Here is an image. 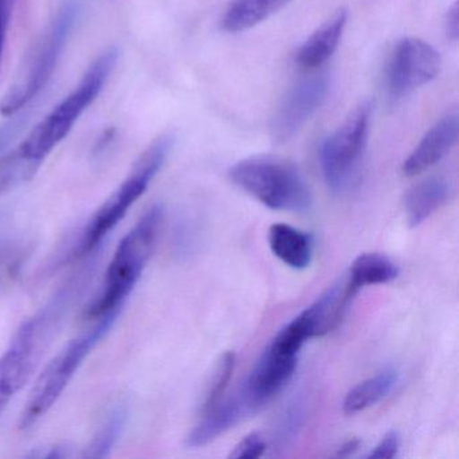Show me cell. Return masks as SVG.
<instances>
[{"instance_id":"1","label":"cell","mask_w":459,"mask_h":459,"mask_svg":"<svg viewBox=\"0 0 459 459\" xmlns=\"http://www.w3.org/2000/svg\"><path fill=\"white\" fill-rule=\"evenodd\" d=\"M119 52L101 53L76 88L56 106L9 157L0 160V195L31 178L48 155L66 138L80 117L103 92L117 65Z\"/></svg>"},{"instance_id":"28","label":"cell","mask_w":459,"mask_h":459,"mask_svg":"<svg viewBox=\"0 0 459 459\" xmlns=\"http://www.w3.org/2000/svg\"><path fill=\"white\" fill-rule=\"evenodd\" d=\"M446 33H447L448 39L456 41L459 37V4L458 2L453 4L448 9L447 14H446L445 21Z\"/></svg>"},{"instance_id":"23","label":"cell","mask_w":459,"mask_h":459,"mask_svg":"<svg viewBox=\"0 0 459 459\" xmlns=\"http://www.w3.org/2000/svg\"><path fill=\"white\" fill-rule=\"evenodd\" d=\"M306 419V404L303 400L297 399L286 408L283 415L279 419L278 427L275 429V442L279 446H286L295 439L302 429Z\"/></svg>"},{"instance_id":"24","label":"cell","mask_w":459,"mask_h":459,"mask_svg":"<svg viewBox=\"0 0 459 459\" xmlns=\"http://www.w3.org/2000/svg\"><path fill=\"white\" fill-rule=\"evenodd\" d=\"M267 450V442L264 437L259 432H252L240 440L238 445L233 447L230 458L233 459H256L264 455Z\"/></svg>"},{"instance_id":"13","label":"cell","mask_w":459,"mask_h":459,"mask_svg":"<svg viewBox=\"0 0 459 459\" xmlns=\"http://www.w3.org/2000/svg\"><path fill=\"white\" fill-rule=\"evenodd\" d=\"M356 292L349 286L348 279L337 281L326 290L313 305L299 314L308 337H324L342 321L343 314Z\"/></svg>"},{"instance_id":"5","label":"cell","mask_w":459,"mask_h":459,"mask_svg":"<svg viewBox=\"0 0 459 459\" xmlns=\"http://www.w3.org/2000/svg\"><path fill=\"white\" fill-rule=\"evenodd\" d=\"M230 181L273 211L305 212L311 195L299 169L291 160L256 155L230 169Z\"/></svg>"},{"instance_id":"2","label":"cell","mask_w":459,"mask_h":459,"mask_svg":"<svg viewBox=\"0 0 459 459\" xmlns=\"http://www.w3.org/2000/svg\"><path fill=\"white\" fill-rule=\"evenodd\" d=\"M80 283L58 290L15 332L0 356V415L30 380L74 302Z\"/></svg>"},{"instance_id":"15","label":"cell","mask_w":459,"mask_h":459,"mask_svg":"<svg viewBox=\"0 0 459 459\" xmlns=\"http://www.w3.org/2000/svg\"><path fill=\"white\" fill-rule=\"evenodd\" d=\"M348 13L341 9L325 21L298 49L295 61L305 69H316L324 65L337 50L345 30Z\"/></svg>"},{"instance_id":"4","label":"cell","mask_w":459,"mask_h":459,"mask_svg":"<svg viewBox=\"0 0 459 459\" xmlns=\"http://www.w3.org/2000/svg\"><path fill=\"white\" fill-rule=\"evenodd\" d=\"M173 136L160 135L155 139L143 154L134 163L125 181L104 201L103 205L95 212L80 236L74 256L84 257L95 251L107 236L125 219L134 204L147 192L150 184L154 181L160 169L165 165L171 147Z\"/></svg>"},{"instance_id":"6","label":"cell","mask_w":459,"mask_h":459,"mask_svg":"<svg viewBox=\"0 0 459 459\" xmlns=\"http://www.w3.org/2000/svg\"><path fill=\"white\" fill-rule=\"evenodd\" d=\"M117 316L119 314H108L96 318L91 329L69 341L50 359L29 394L20 416V429L28 431L33 429L52 410L93 349L111 332Z\"/></svg>"},{"instance_id":"7","label":"cell","mask_w":459,"mask_h":459,"mask_svg":"<svg viewBox=\"0 0 459 459\" xmlns=\"http://www.w3.org/2000/svg\"><path fill=\"white\" fill-rule=\"evenodd\" d=\"M79 13L77 0H66L58 9L25 72L0 100V114L15 117L44 91L71 39Z\"/></svg>"},{"instance_id":"25","label":"cell","mask_w":459,"mask_h":459,"mask_svg":"<svg viewBox=\"0 0 459 459\" xmlns=\"http://www.w3.org/2000/svg\"><path fill=\"white\" fill-rule=\"evenodd\" d=\"M400 447V437L396 431H389L381 437L378 445L370 451L368 458L392 459L397 455Z\"/></svg>"},{"instance_id":"11","label":"cell","mask_w":459,"mask_h":459,"mask_svg":"<svg viewBox=\"0 0 459 459\" xmlns=\"http://www.w3.org/2000/svg\"><path fill=\"white\" fill-rule=\"evenodd\" d=\"M298 365V354L271 345L241 385L240 392L255 412L270 403L287 385Z\"/></svg>"},{"instance_id":"10","label":"cell","mask_w":459,"mask_h":459,"mask_svg":"<svg viewBox=\"0 0 459 459\" xmlns=\"http://www.w3.org/2000/svg\"><path fill=\"white\" fill-rule=\"evenodd\" d=\"M327 93L329 79L326 74H314L297 82L279 104L271 119L273 138L276 142H286L297 135L321 108Z\"/></svg>"},{"instance_id":"9","label":"cell","mask_w":459,"mask_h":459,"mask_svg":"<svg viewBox=\"0 0 459 459\" xmlns=\"http://www.w3.org/2000/svg\"><path fill=\"white\" fill-rule=\"evenodd\" d=\"M442 68L439 53L423 39H404L396 45L388 68L386 91L392 100L407 98L437 79Z\"/></svg>"},{"instance_id":"27","label":"cell","mask_w":459,"mask_h":459,"mask_svg":"<svg viewBox=\"0 0 459 459\" xmlns=\"http://www.w3.org/2000/svg\"><path fill=\"white\" fill-rule=\"evenodd\" d=\"M13 0H0V63L4 58V44H6L7 30L12 18Z\"/></svg>"},{"instance_id":"21","label":"cell","mask_w":459,"mask_h":459,"mask_svg":"<svg viewBox=\"0 0 459 459\" xmlns=\"http://www.w3.org/2000/svg\"><path fill=\"white\" fill-rule=\"evenodd\" d=\"M128 412L123 405L115 407L101 421L96 434L91 439L90 445L85 448L84 456L87 458H106L111 454L112 448L119 442L126 424H127Z\"/></svg>"},{"instance_id":"18","label":"cell","mask_w":459,"mask_h":459,"mask_svg":"<svg viewBox=\"0 0 459 459\" xmlns=\"http://www.w3.org/2000/svg\"><path fill=\"white\" fill-rule=\"evenodd\" d=\"M291 0H232L225 10L221 28L228 33H241L267 21Z\"/></svg>"},{"instance_id":"26","label":"cell","mask_w":459,"mask_h":459,"mask_svg":"<svg viewBox=\"0 0 459 459\" xmlns=\"http://www.w3.org/2000/svg\"><path fill=\"white\" fill-rule=\"evenodd\" d=\"M26 117H18L6 125L0 126V160L4 157V152L13 141L17 138L18 134L25 126Z\"/></svg>"},{"instance_id":"19","label":"cell","mask_w":459,"mask_h":459,"mask_svg":"<svg viewBox=\"0 0 459 459\" xmlns=\"http://www.w3.org/2000/svg\"><path fill=\"white\" fill-rule=\"evenodd\" d=\"M399 275L396 264L381 254H362L351 263L348 273V283L354 292L367 286L385 284Z\"/></svg>"},{"instance_id":"12","label":"cell","mask_w":459,"mask_h":459,"mask_svg":"<svg viewBox=\"0 0 459 459\" xmlns=\"http://www.w3.org/2000/svg\"><path fill=\"white\" fill-rule=\"evenodd\" d=\"M459 117L447 115L435 123L403 163V174L416 177L439 163L458 141Z\"/></svg>"},{"instance_id":"20","label":"cell","mask_w":459,"mask_h":459,"mask_svg":"<svg viewBox=\"0 0 459 459\" xmlns=\"http://www.w3.org/2000/svg\"><path fill=\"white\" fill-rule=\"evenodd\" d=\"M397 380H399L397 373L388 369L362 381L346 394L343 400V412L345 415H356L377 404L380 400L391 394L392 389L396 386Z\"/></svg>"},{"instance_id":"17","label":"cell","mask_w":459,"mask_h":459,"mask_svg":"<svg viewBox=\"0 0 459 459\" xmlns=\"http://www.w3.org/2000/svg\"><path fill=\"white\" fill-rule=\"evenodd\" d=\"M450 195V185L442 178L424 179L411 187L404 203L410 227L415 228L423 224V221L447 203Z\"/></svg>"},{"instance_id":"8","label":"cell","mask_w":459,"mask_h":459,"mask_svg":"<svg viewBox=\"0 0 459 459\" xmlns=\"http://www.w3.org/2000/svg\"><path fill=\"white\" fill-rule=\"evenodd\" d=\"M372 106H357L342 125L325 139L319 152L322 174L329 189L343 193L359 179L369 136Z\"/></svg>"},{"instance_id":"3","label":"cell","mask_w":459,"mask_h":459,"mask_svg":"<svg viewBox=\"0 0 459 459\" xmlns=\"http://www.w3.org/2000/svg\"><path fill=\"white\" fill-rule=\"evenodd\" d=\"M162 217V206H152L122 238L107 268L100 292L88 307L87 316L91 319L122 311L146 270L157 243Z\"/></svg>"},{"instance_id":"22","label":"cell","mask_w":459,"mask_h":459,"mask_svg":"<svg viewBox=\"0 0 459 459\" xmlns=\"http://www.w3.org/2000/svg\"><path fill=\"white\" fill-rule=\"evenodd\" d=\"M236 356L232 351H227L222 354L214 370L213 378H212L211 385L206 392L205 399H204L203 412L211 410L224 396L228 385H230V378H232L233 370H235Z\"/></svg>"},{"instance_id":"16","label":"cell","mask_w":459,"mask_h":459,"mask_svg":"<svg viewBox=\"0 0 459 459\" xmlns=\"http://www.w3.org/2000/svg\"><path fill=\"white\" fill-rule=\"evenodd\" d=\"M271 251L279 260L294 268L306 270L313 259V238L287 224H273L268 232Z\"/></svg>"},{"instance_id":"14","label":"cell","mask_w":459,"mask_h":459,"mask_svg":"<svg viewBox=\"0 0 459 459\" xmlns=\"http://www.w3.org/2000/svg\"><path fill=\"white\" fill-rule=\"evenodd\" d=\"M252 413L255 411L240 391L236 392L230 399L220 400L211 410L203 412V419L187 435V447L198 448L209 445Z\"/></svg>"},{"instance_id":"29","label":"cell","mask_w":459,"mask_h":459,"mask_svg":"<svg viewBox=\"0 0 459 459\" xmlns=\"http://www.w3.org/2000/svg\"><path fill=\"white\" fill-rule=\"evenodd\" d=\"M359 439H349L348 442L343 443L342 446H341L340 451H338V455L341 456H346L351 455V454H353L354 451L359 448Z\"/></svg>"}]
</instances>
